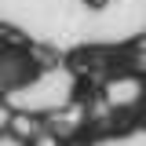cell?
Returning a JSON list of instances; mask_svg holds the SVG:
<instances>
[{
	"label": "cell",
	"instance_id": "obj_1",
	"mask_svg": "<svg viewBox=\"0 0 146 146\" xmlns=\"http://www.w3.org/2000/svg\"><path fill=\"white\" fill-rule=\"evenodd\" d=\"M55 55L44 51L40 44H29V48H4L0 51V95L7 99L11 91H22L36 84L44 70H51Z\"/></svg>",
	"mask_w": 146,
	"mask_h": 146
},
{
	"label": "cell",
	"instance_id": "obj_2",
	"mask_svg": "<svg viewBox=\"0 0 146 146\" xmlns=\"http://www.w3.org/2000/svg\"><path fill=\"white\" fill-rule=\"evenodd\" d=\"M15 117H18V110L0 95V139H11V128H15Z\"/></svg>",
	"mask_w": 146,
	"mask_h": 146
},
{
	"label": "cell",
	"instance_id": "obj_3",
	"mask_svg": "<svg viewBox=\"0 0 146 146\" xmlns=\"http://www.w3.org/2000/svg\"><path fill=\"white\" fill-rule=\"evenodd\" d=\"M26 146H66V139H62V135H55L51 128H48L44 135H36V139H29Z\"/></svg>",
	"mask_w": 146,
	"mask_h": 146
},
{
	"label": "cell",
	"instance_id": "obj_4",
	"mask_svg": "<svg viewBox=\"0 0 146 146\" xmlns=\"http://www.w3.org/2000/svg\"><path fill=\"white\" fill-rule=\"evenodd\" d=\"M80 4H84V7H91V11H102V7H110V4H113V0H80Z\"/></svg>",
	"mask_w": 146,
	"mask_h": 146
},
{
	"label": "cell",
	"instance_id": "obj_5",
	"mask_svg": "<svg viewBox=\"0 0 146 146\" xmlns=\"http://www.w3.org/2000/svg\"><path fill=\"white\" fill-rule=\"evenodd\" d=\"M139 36H143V44H146V29H143V33H139Z\"/></svg>",
	"mask_w": 146,
	"mask_h": 146
}]
</instances>
